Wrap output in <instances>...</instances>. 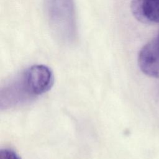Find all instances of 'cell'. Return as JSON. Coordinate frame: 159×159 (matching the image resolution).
<instances>
[{
    "mask_svg": "<svg viewBox=\"0 0 159 159\" xmlns=\"http://www.w3.org/2000/svg\"><path fill=\"white\" fill-rule=\"evenodd\" d=\"M131 11L143 23H159V0H132Z\"/></svg>",
    "mask_w": 159,
    "mask_h": 159,
    "instance_id": "4",
    "label": "cell"
},
{
    "mask_svg": "<svg viewBox=\"0 0 159 159\" xmlns=\"http://www.w3.org/2000/svg\"><path fill=\"white\" fill-rule=\"evenodd\" d=\"M44 4L55 35L63 42H72L76 35L73 0H44Z\"/></svg>",
    "mask_w": 159,
    "mask_h": 159,
    "instance_id": "1",
    "label": "cell"
},
{
    "mask_svg": "<svg viewBox=\"0 0 159 159\" xmlns=\"http://www.w3.org/2000/svg\"><path fill=\"white\" fill-rule=\"evenodd\" d=\"M158 39H159V35H158V37H157Z\"/></svg>",
    "mask_w": 159,
    "mask_h": 159,
    "instance_id": "6",
    "label": "cell"
},
{
    "mask_svg": "<svg viewBox=\"0 0 159 159\" xmlns=\"http://www.w3.org/2000/svg\"><path fill=\"white\" fill-rule=\"evenodd\" d=\"M139 66L145 75L159 78V39L157 38L145 45L138 57Z\"/></svg>",
    "mask_w": 159,
    "mask_h": 159,
    "instance_id": "3",
    "label": "cell"
},
{
    "mask_svg": "<svg viewBox=\"0 0 159 159\" xmlns=\"http://www.w3.org/2000/svg\"><path fill=\"white\" fill-rule=\"evenodd\" d=\"M0 159H21L12 150L2 148L0 150Z\"/></svg>",
    "mask_w": 159,
    "mask_h": 159,
    "instance_id": "5",
    "label": "cell"
},
{
    "mask_svg": "<svg viewBox=\"0 0 159 159\" xmlns=\"http://www.w3.org/2000/svg\"><path fill=\"white\" fill-rule=\"evenodd\" d=\"M24 89L32 95H40L49 91L54 83L52 71L43 65L27 68L22 76Z\"/></svg>",
    "mask_w": 159,
    "mask_h": 159,
    "instance_id": "2",
    "label": "cell"
}]
</instances>
